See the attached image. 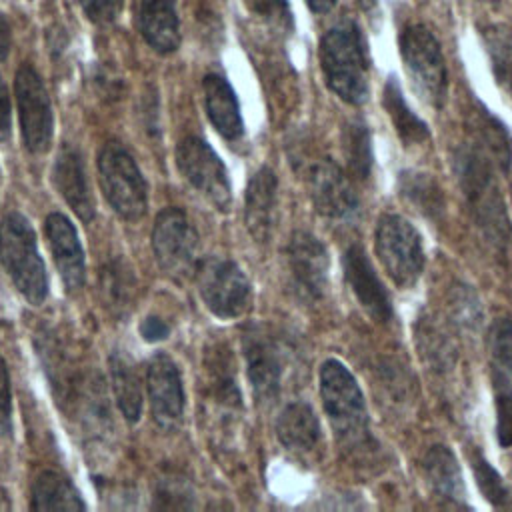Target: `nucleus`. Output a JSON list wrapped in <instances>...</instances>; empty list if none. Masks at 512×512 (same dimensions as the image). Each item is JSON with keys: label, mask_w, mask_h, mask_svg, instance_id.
<instances>
[{"label": "nucleus", "mask_w": 512, "mask_h": 512, "mask_svg": "<svg viewBox=\"0 0 512 512\" xmlns=\"http://www.w3.org/2000/svg\"><path fill=\"white\" fill-rule=\"evenodd\" d=\"M452 166L474 224L492 246L504 250L512 238V226L496 182V164L468 138L454 148Z\"/></svg>", "instance_id": "nucleus-1"}, {"label": "nucleus", "mask_w": 512, "mask_h": 512, "mask_svg": "<svg viewBox=\"0 0 512 512\" xmlns=\"http://www.w3.org/2000/svg\"><path fill=\"white\" fill-rule=\"evenodd\" d=\"M320 66L328 88L348 104L368 98V52L360 28L344 20L332 26L320 40Z\"/></svg>", "instance_id": "nucleus-2"}, {"label": "nucleus", "mask_w": 512, "mask_h": 512, "mask_svg": "<svg viewBox=\"0 0 512 512\" xmlns=\"http://www.w3.org/2000/svg\"><path fill=\"white\" fill-rule=\"evenodd\" d=\"M0 264L30 304L44 302L48 294L44 262L30 222L18 212H10L0 220Z\"/></svg>", "instance_id": "nucleus-3"}, {"label": "nucleus", "mask_w": 512, "mask_h": 512, "mask_svg": "<svg viewBox=\"0 0 512 512\" xmlns=\"http://www.w3.org/2000/svg\"><path fill=\"white\" fill-rule=\"evenodd\" d=\"M320 396L338 440L352 448L368 440V412L360 386L338 360L320 368Z\"/></svg>", "instance_id": "nucleus-4"}, {"label": "nucleus", "mask_w": 512, "mask_h": 512, "mask_svg": "<svg viewBox=\"0 0 512 512\" xmlns=\"http://www.w3.org/2000/svg\"><path fill=\"white\" fill-rule=\"evenodd\" d=\"M398 46L414 90L426 104L440 108L448 90V72L434 34L422 24H410L400 32Z\"/></svg>", "instance_id": "nucleus-5"}, {"label": "nucleus", "mask_w": 512, "mask_h": 512, "mask_svg": "<svg viewBox=\"0 0 512 512\" xmlns=\"http://www.w3.org/2000/svg\"><path fill=\"white\" fill-rule=\"evenodd\" d=\"M98 178L114 212L138 220L146 212V182L130 152L118 142H106L98 154Z\"/></svg>", "instance_id": "nucleus-6"}, {"label": "nucleus", "mask_w": 512, "mask_h": 512, "mask_svg": "<svg viewBox=\"0 0 512 512\" xmlns=\"http://www.w3.org/2000/svg\"><path fill=\"white\" fill-rule=\"evenodd\" d=\"M376 254L398 288H412L424 268L422 238L416 228L398 214H384L374 236Z\"/></svg>", "instance_id": "nucleus-7"}, {"label": "nucleus", "mask_w": 512, "mask_h": 512, "mask_svg": "<svg viewBox=\"0 0 512 512\" xmlns=\"http://www.w3.org/2000/svg\"><path fill=\"white\" fill-rule=\"evenodd\" d=\"M152 250L158 266L172 278H188L198 268V234L178 208H164L152 228Z\"/></svg>", "instance_id": "nucleus-8"}, {"label": "nucleus", "mask_w": 512, "mask_h": 512, "mask_svg": "<svg viewBox=\"0 0 512 512\" xmlns=\"http://www.w3.org/2000/svg\"><path fill=\"white\" fill-rule=\"evenodd\" d=\"M196 282L206 308L220 318H236L250 306V282L228 258H206L196 268Z\"/></svg>", "instance_id": "nucleus-9"}, {"label": "nucleus", "mask_w": 512, "mask_h": 512, "mask_svg": "<svg viewBox=\"0 0 512 512\" xmlns=\"http://www.w3.org/2000/svg\"><path fill=\"white\" fill-rule=\"evenodd\" d=\"M14 90L24 146L34 154H42L50 148L54 128L52 106L44 82L30 64H22L16 72Z\"/></svg>", "instance_id": "nucleus-10"}, {"label": "nucleus", "mask_w": 512, "mask_h": 512, "mask_svg": "<svg viewBox=\"0 0 512 512\" xmlns=\"http://www.w3.org/2000/svg\"><path fill=\"white\" fill-rule=\"evenodd\" d=\"M176 166L180 174L216 208L226 210L232 200L226 168L218 154L198 136L184 138L176 148Z\"/></svg>", "instance_id": "nucleus-11"}, {"label": "nucleus", "mask_w": 512, "mask_h": 512, "mask_svg": "<svg viewBox=\"0 0 512 512\" xmlns=\"http://www.w3.org/2000/svg\"><path fill=\"white\" fill-rule=\"evenodd\" d=\"M286 256L296 288L312 300L322 298L328 286L330 268L324 244L310 232H294L288 242Z\"/></svg>", "instance_id": "nucleus-12"}, {"label": "nucleus", "mask_w": 512, "mask_h": 512, "mask_svg": "<svg viewBox=\"0 0 512 512\" xmlns=\"http://www.w3.org/2000/svg\"><path fill=\"white\" fill-rule=\"evenodd\" d=\"M146 386L156 424L162 428H174L182 418L184 390L180 372L170 356H152L146 368Z\"/></svg>", "instance_id": "nucleus-13"}, {"label": "nucleus", "mask_w": 512, "mask_h": 512, "mask_svg": "<svg viewBox=\"0 0 512 512\" xmlns=\"http://www.w3.org/2000/svg\"><path fill=\"white\" fill-rule=\"evenodd\" d=\"M344 266V278L354 292L360 306L376 320V322H388L392 318V302L388 292L384 290V284L380 282L378 274L374 272L366 252L362 246L352 244L346 248L342 256Z\"/></svg>", "instance_id": "nucleus-14"}, {"label": "nucleus", "mask_w": 512, "mask_h": 512, "mask_svg": "<svg viewBox=\"0 0 512 512\" xmlns=\"http://www.w3.org/2000/svg\"><path fill=\"white\" fill-rule=\"evenodd\" d=\"M248 378L258 402H270L280 390L282 362L274 340L260 328L252 326L242 336Z\"/></svg>", "instance_id": "nucleus-15"}, {"label": "nucleus", "mask_w": 512, "mask_h": 512, "mask_svg": "<svg viewBox=\"0 0 512 512\" xmlns=\"http://www.w3.org/2000/svg\"><path fill=\"white\" fill-rule=\"evenodd\" d=\"M310 196L326 218H350L358 210V196L350 178L332 160H320L310 172Z\"/></svg>", "instance_id": "nucleus-16"}, {"label": "nucleus", "mask_w": 512, "mask_h": 512, "mask_svg": "<svg viewBox=\"0 0 512 512\" xmlns=\"http://www.w3.org/2000/svg\"><path fill=\"white\" fill-rule=\"evenodd\" d=\"M44 232L64 286L68 290H78L84 284L86 268L76 228L64 214L52 212L44 222Z\"/></svg>", "instance_id": "nucleus-17"}, {"label": "nucleus", "mask_w": 512, "mask_h": 512, "mask_svg": "<svg viewBox=\"0 0 512 512\" xmlns=\"http://www.w3.org/2000/svg\"><path fill=\"white\" fill-rule=\"evenodd\" d=\"M52 180L56 190L76 212V216L82 222H90L94 218V200L86 180L82 156L74 146L60 148L52 168Z\"/></svg>", "instance_id": "nucleus-18"}, {"label": "nucleus", "mask_w": 512, "mask_h": 512, "mask_svg": "<svg viewBox=\"0 0 512 512\" xmlns=\"http://www.w3.org/2000/svg\"><path fill=\"white\" fill-rule=\"evenodd\" d=\"M278 182L270 168H260L248 182L244 198V222L254 240L266 242L276 224Z\"/></svg>", "instance_id": "nucleus-19"}, {"label": "nucleus", "mask_w": 512, "mask_h": 512, "mask_svg": "<svg viewBox=\"0 0 512 512\" xmlns=\"http://www.w3.org/2000/svg\"><path fill=\"white\" fill-rule=\"evenodd\" d=\"M138 30L146 44L160 54H170L180 46V24L174 0H140Z\"/></svg>", "instance_id": "nucleus-20"}, {"label": "nucleus", "mask_w": 512, "mask_h": 512, "mask_svg": "<svg viewBox=\"0 0 512 512\" xmlns=\"http://www.w3.org/2000/svg\"><path fill=\"white\" fill-rule=\"evenodd\" d=\"M202 90L206 114L212 126L226 140H238L244 134V122L232 86L220 74H206L202 80Z\"/></svg>", "instance_id": "nucleus-21"}, {"label": "nucleus", "mask_w": 512, "mask_h": 512, "mask_svg": "<svg viewBox=\"0 0 512 512\" xmlns=\"http://www.w3.org/2000/svg\"><path fill=\"white\" fill-rule=\"evenodd\" d=\"M468 138L476 142L496 164V168L508 174L512 166V136L506 126L494 118L486 108L474 106L468 118Z\"/></svg>", "instance_id": "nucleus-22"}, {"label": "nucleus", "mask_w": 512, "mask_h": 512, "mask_svg": "<svg viewBox=\"0 0 512 512\" xmlns=\"http://www.w3.org/2000/svg\"><path fill=\"white\" fill-rule=\"evenodd\" d=\"M278 440L292 452H310L320 440V424L306 402L288 404L276 422Z\"/></svg>", "instance_id": "nucleus-23"}, {"label": "nucleus", "mask_w": 512, "mask_h": 512, "mask_svg": "<svg viewBox=\"0 0 512 512\" xmlns=\"http://www.w3.org/2000/svg\"><path fill=\"white\" fill-rule=\"evenodd\" d=\"M422 474L430 488L444 500H462L464 484L456 456L450 448L434 444L422 456Z\"/></svg>", "instance_id": "nucleus-24"}, {"label": "nucleus", "mask_w": 512, "mask_h": 512, "mask_svg": "<svg viewBox=\"0 0 512 512\" xmlns=\"http://www.w3.org/2000/svg\"><path fill=\"white\" fill-rule=\"evenodd\" d=\"M398 194L424 218L440 222L444 216V194L438 182L424 172L404 170L398 174Z\"/></svg>", "instance_id": "nucleus-25"}, {"label": "nucleus", "mask_w": 512, "mask_h": 512, "mask_svg": "<svg viewBox=\"0 0 512 512\" xmlns=\"http://www.w3.org/2000/svg\"><path fill=\"white\" fill-rule=\"evenodd\" d=\"M110 378L124 418L128 422H138L142 414V386L136 364L124 352H114L110 356Z\"/></svg>", "instance_id": "nucleus-26"}, {"label": "nucleus", "mask_w": 512, "mask_h": 512, "mask_svg": "<svg viewBox=\"0 0 512 512\" xmlns=\"http://www.w3.org/2000/svg\"><path fill=\"white\" fill-rule=\"evenodd\" d=\"M382 104L388 110V116H390V120L396 128L398 138L406 146L420 144V142L430 138L428 126L410 110V106L406 104V100L402 96V90H400L394 76H390L386 80V86H384V92H382Z\"/></svg>", "instance_id": "nucleus-27"}, {"label": "nucleus", "mask_w": 512, "mask_h": 512, "mask_svg": "<svg viewBox=\"0 0 512 512\" xmlns=\"http://www.w3.org/2000/svg\"><path fill=\"white\" fill-rule=\"evenodd\" d=\"M98 284L104 306L114 314H126L134 300V276L122 258L108 260L98 272Z\"/></svg>", "instance_id": "nucleus-28"}, {"label": "nucleus", "mask_w": 512, "mask_h": 512, "mask_svg": "<svg viewBox=\"0 0 512 512\" xmlns=\"http://www.w3.org/2000/svg\"><path fill=\"white\" fill-rule=\"evenodd\" d=\"M32 510H84L78 490L58 472H42L32 486Z\"/></svg>", "instance_id": "nucleus-29"}, {"label": "nucleus", "mask_w": 512, "mask_h": 512, "mask_svg": "<svg viewBox=\"0 0 512 512\" xmlns=\"http://www.w3.org/2000/svg\"><path fill=\"white\" fill-rule=\"evenodd\" d=\"M480 36L496 82L512 94V30L504 24H486L480 28Z\"/></svg>", "instance_id": "nucleus-30"}, {"label": "nucleus", "mask_w": 512, "mask_h": 512, "mask_svg": "<svg viewBox=\"0 0 512 512\" xmlns=\"http://www.w3.org/2000/svg\"><path fill=\"white\" fill-rule=\"evenodd\" d=\"M416 342L420 348L422 358L438 370H446L452 366L456 348L452 344V338L446 336V332L432 322V318H420L416 324Z\"/></svg>", "instance_id": "nucleus-31"}, {"label": "nucleus", "mask_w": 512, "mask_h": 512, "mask_svg": "<svg viewBox=\"0 0 512 512\" xmlns=\"http://www.w3.org/2000/svg\"><path fill=\"white\" fill-rule=\"evenodd\" d=\"M344 156L348 170L354 178L366 180L372 172V146H370V130L364 122L352 120L344 128Z\"/></svg>", "instance_id": "nucleus-32"}, {"label": "nucleus", "mask_w": 512, "mask_h": 512, "mask_svg": "<svg viewBox=\"0 0 512 512\" xmlns=\"http://www.w3.org/2000/svg\"><path fill=\"white\" fill-rule=\"evenodd\" d=\"M494 402H496V436L500 446H512V384L504 370L492 372Z\"/></svg>", "instance_id": "nucleus-33"}, {"label": "nucleus", "mask_w": 512, "mask_h": 512, "mask_svg": "<svg viewBox=\"0 0 512 512\" xmlns=\"http://www.w3.org/2000/svg\"><path fill=\"white\" fill-rule=\"evenodd\" d=\"M470 464H472L476 484L482 490L484 498L494 506H504L506 500H508V490H506L502 478L498 476V472L482 456V452L472 450L470 452Z\"/></svg>", "instance_id": "nucleus-34"}, {"label": "nucleus", "mask_w": 512, "mask_h": 512, "mask_svg": "<svg viewBox=\"0 0 512 512\" xmlns=\"http://www.w3.org/2000/svg\"><path fill=\"white\" fill-rule=\"evenodd\" d=\"M450 310L452 320L464 330H474L482 320L480 300L474 290L466 284H456L450 292Z\"/></svg>", "instance_id": "nucleus-35"}, {"label": "nucleus", "mask_w": 512, "mask_h": 512, "mask_svg": "<svg viewBox=\"0 0 512 512\" xmlns=\"http://www.w3.org/2000/svg\"><path fill=\"white\" fill-rule=\"evenodd\" d=\"M490 352L500 370L512 374V318H498L488 334Z\"/></svg>", "instance_id": "nucleus-36"}, {"label": "nucleus", "mask_w": 512, "mask_h": 512, "mask_svg": "<svg viewBox=\"0 0 512 512\" xmlns=\"http://www.w3.org/2000/svg\"><path fill=\"white\" fill-rule=\"evenodd\" d=\"M248 8L278 28H292V14L286 0H246Z\"/></svg>", "instance_id": "nucleus-37"}, {"label": "nucleus", "mask_w": 512, "mask_h": 512, "mask_svg": "<svg viewBox=\"0 0 512 512\" xmlns=\"http://www.w3.org/2000/svg\"><path fill=\"white\" fill-rule=\"evenodd\" d=\"M82 12L96 24H110L122 8V0H78Z\"/></svg>", "instance_id": "nucleus-38"}, {"label": "nucleus", "mask_w": 512, "mask_h": 512, "mask_svg": "<svg viewBox=\"0 0 512 512\" xmlns=\"http://www.w3.org/2000/svg\"><path fill=\"white\" fill-rule=\"evenodd\" d=\"M12 432V396H10V378L6 364L0 356V434L8 436Z\"/></svg>", "instance_id": "nucleus-39"}, {"label": "nucleus", "mask_w": 512, "mask_h": 512, "mask_svg": "<svg viewBox=\"0 0 512 512\" xmlns=\"http://www.w3.org/2000/svg\"><path fill=\"white\" fill-rule=\"evenodd\" d=\"M168 332H170L168 324H166L164 320L156 318V316L146 318V320L142 322V326H140V334H142V336H144V340H148V342L162 340V338H166V336H168Z\"/></svg>", "instance_id": "nucleus-40"}, {"label": "nucleus", "mask_w": 512, "mask_h": 512, "mask_svg": "<svg viewBox=\"0 0 512 512\" xmlns=\"http://www.w3.org/2000/svg\"><path fill=\"white\" fill-rule=\"evenodd\" d=\"M10 98H8V88L4 80L0 78V142L10 138Z\"/></svg>", "instance_id": "nucleus-41"}, {"label": "nucleus", "mask_w": 512, "mask_h": 512, "mask_svg": "<svg viewBox=\"0 0 512 512\" xmlns=\"http://www.w3.org/2000/svg\"><path fill=\"white\" fill-rule=\"evenodd\" d=\"M8 52H10V26L4 14H0V62L6 60Z\"/></svg>", "instance_id": "nucleus-42"}, {"label": "nucleus", "mask_w": 512, "mask_h": 512, "mask_svg": "<svg viewBox=\"0 0 512 512\" xmlns=\"http://www.w3.org/2000/svg\"><path fill=\"white\" fill-rule=\"evenodd\" d=\"M306 4H308V8H310L312 12H316V14H326V12H330V10L334 8L336 0H306Z\"/></svg>", "instance_id": "nucleus-43"}, {"label": "nucleus", "mask_w": 512, "mask_h": 512, "mask_svg": "<svg viewBox=\"0 0 512 512\" xmlns=\"http://www.w3.org/2000/svg\"><path fill=\"white\" fill-rule=\"evenodd\" d=\"M358 2V6L364 10V12H376V8H378V4H376V0H356Z\"/></svg>", "instance_id": "nucleus-44"}, {"label": "nucleus", "mask_w": 512, "mask_h": 512, "mask_svg": "<svg viewBox=\"0 0 512 512\" xmlns=\"http://www.w3.org/2000/svg\"><path fill=\"white\" fill-rule=\"evenodd\" d=\"M480 2H486V4H498L500 0H480Z\"/></svg>", "instance_id": "nucleus-45"}]
</instances>
